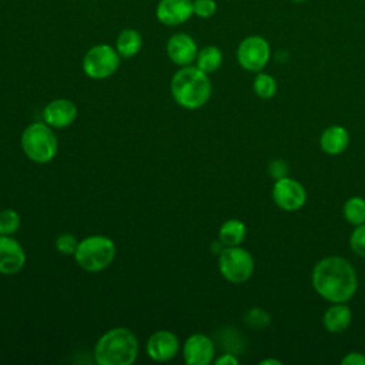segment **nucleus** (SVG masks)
<instances>
[{
    "label": "nucleus",
    "mask_w": 365,
    "mask_h": 365,
    "mask_svg": "<svg viewBox=\"0 0 365 365\" xmlns=\"http://www.w3.org/2000/svg\"><path fill=\"white\" fill-rule=\"evenodd\" d=\"M351 250L361 258H365V222L356 225L349 237Z\"/></svg>",
    "instance_id": "obj_26"
},
{
    "label": "nucleus",
    "mask_w": 365,
    "mask_h": 365,
    "mask_svg": "<svg viewBox=\"0 0 365 365\" xmlns=\"http://www.w3.org/2000/svg\"><path fill=\"white\" fill-rule=\"evenodd\" d=\"M194 16L200 19H211L217 13L215 0H192Z\"/></svg>",
    "instance_id": "obj_27"
},
{
    "label": "nucleus",
    "mask_w": 365,
    "mask_h": 365,
    "mask_svg": "<svg viewBox=\"0 0 365 365\" xmlns=\"http://www.w3.org/2000/svg\"><path fill=\"white\" fill-rule=\"evenodd\" d=\"M138 355V339L125 327L106 331L94 346V358L100 365H131Z\"/></svg>",
    "instance_id": "obj_3"
},
{
    "label": "nucleus",
    "mask_w": 365,
    "mask_h": 365,
    "mask_svg": "<svg viewBox=\"0 0 365 365\" xmlns=\"http://www.w3.org/2000/svg\"><path fill=\"white\" fill-rule=\"evenodd\" d=\"M180 349L178 336L167 329L155 331L150 335L145 344L147 355L157 362H167L173 359Z\"/></svg>",
    "instance_id": "obj_13"
},
{
    "label": "nucleus",
    "mask_w": 365,
    "mask_h": 365,
    "mask_svg": "<svg viewBox=\"0 0 365 365\" xmlns=\"http://www.w3.org/2000/svg\"><path fill=\"white\" fill-rule=\"evenodd\" d=\"M165 53L175 66H191L198 54V46L192 36L180 31L170 36L165 43Z\"/></svg>",
    "instance_id": "obj_10"
},
{
    "label": "nucleus",
    "mask_w": 365,
    "mask_h": 365,
    "mask_svg": "<svg viewBox=\"0 0 365 365\" xmlns=\"http://www.w3.org/2000/svg\"><path fill=\"white\" fill-rule=\"evenodd\" d=\"M114 47H115L117 53L120 54V57L131 58V57L137 56L140 53V50L143 48V36L135 29H131V27L123 29L117 34Z\"/></svg>",
    "instance_id": "obj_18"
},
{
    "label": "nucleus",
    "mask_w": 365,
    "mask_h": 365,
    "mask_svg": "<svg viewBox=\"0 0 365 365\" xmlns=\"http://www.w3.org/2000/svg\"><path fill=\"white\" fill-rule=\"evenodd\" d=\"M272 200L284 211H297L307 202V190L298 180L287 175L275 180Z\"/></svg>",
    "instance_id": "obj_9"
},
{
    "label": "nucleus",
    "mask_w": 365,
    "mask_h": 365,
    "mask_svg": "<svg viewBox=\"0 0 365 365\" xmlns=\"http://www.w3.org/2000/svg\"><path fill=\"white\" fill-rule=\"evenodd\" d=\"M244 322L250 328L261 329V328H265L269 324V314L267 311L255 307V308H251L245 312Z\"/></svg>",
    "instance_id": "obj_24"
},
{
    "label": "nucleus",
    "mask_w": 365,
    "mask_h": 365,
    "mask_svg": "<svg viewBox=\"0 0 365 365\" xmlns=\"http://www.w3.org/2000/svg\"><path fill=\"white\" fill-rule=\"evenodd\" d=\"M115 244L106 235H88L78 241L74 259L87 272H100L111 265L115 258Z\"/></svg>",
    "instance_id": "obj_5"
},
{
    "label": "nucleus",
    "mask_w": 365,
    "mask_h": 365,
    "mask_svg": "<svg viewBox=\"0 0 365 365\" xmlns=\"http://www.w3.org/2000/svg\"><path fill=\"white\" fill-rule=\"evenodd\" d=\"M259 364L261 365H268V364H271V365H281V361L274 359V358H268V359H262Z\"/></svg>",
    "instance_id": "obj_31"
},
{
    "label": "nucleus",
    "mask_w": 365,
    "mask_h": 365,
    "mask_svg": "<svg viewBox=\"0 0 365 365\" xmlns=\"http://www.w3.org/2000/svg\"><path fill=\"white\" fill-rule=\"evenodd\" d=\"M26 252L11 235H0V274L14 275L24 268Z\"/></svg>",
    "instance_id": "obj_14"
},
{
    "label": "nucleus",
    "mask_w": 365,
    "mask_h": 365,
    "mask_svg": "<svg viewBox=\"0 0 365 365\" xmlns=\"http://www.w3.org/2000/svg\"><path fill=\"white\" fill-rule=\"evenodd\" d=\"M245 235H247V227L242 221L237 218L224 221L218 230V241L224 247L241 245V242L245 240Z\"/></svg>",
    "instance_id": "obj_19"
},
{
    "label": "nucleus",
    "mask_w": 365,
    "mask_h": 365,
    "mask_svg": "<svg viewBox=\"0 0 365 365\" xmlns=\"http://www.w3.org/2000/svg\"><path fill=\"white\" fill-rule=\"evenodd\" d=\"M252 90L262 100L272 98L277 93V81L271 74L258 71L252 81Z\"/></svg>",
    "instance_id": "obj_22"
},
{
    "label": "nucleus",
    "mask_w": 365,
    "mask_h": 365,
    "mask_svg": "<svg viewBox=\"0 0 365 365\" xmlns=\"http://www.w3.org/2000/svg\"><path fill=\"white\" fill-rule=\"evenodd\" d=\"M255 262L252 255L242 247H224L218 254L220 274L232 284H242L254 274Z\"/></svg>",
    "instance_id": "obj_6"
},
{
    "label": "nucleus",
    "mask_w": 365,
    "mask_h": 365,
    "mask_svg": "<svg viewBox=\"0 0 365 365\" xmlns=\"http://www.w3.org/2000/svg\"><path fill=\"white\" fill-rule=\"evenodd\" d=\"M214 364L215 365H237L238 359H237V356L234 354L225 352L221 356H218L217 359H214Z\"/></svg>",
    "instance_id": "obj_30"
},
{
    "label": "nucleus",
    "mask_w": 365,
    "mask_h": 365,
    "mask_svg": "<svg viewBox=\"0 0 365 365\" xmlns=\"http://www.w3.org/2000/svg\"><path fill=\"white\" fill-rule=\"evenodd\" d=\"M222 60H224L222 51L217 46L210 44L198 50V54L194 63L201 71L211 74V73H215L222 66Z\"/></svg>",
    "instance_id": "obj_20"
},
{
    "label": "nucleus",
    "mask_w": 365,
    "mask_h": 365,
    "mask_svg": "<svg viewBox=\"0 0 365 365\" xmlns=\"http://www.w3.org/2000/svg\"><path fill=\"white\" fill-rule=\"evenodd\" d=\"M269 57V43L258 34L247 36L237 47V61L247 71H262V68L268 64Z\"/></svg>",
    "instance_id": "obj_8"
},
{
    "label": "nucleus",
    "mask_w": 365,
    "mask_h": 365,
    "mask_svg": "<svg viewBox=\"0 0 365 365\" xmlns=\"http://www.w3.org/2000/svg\"><path fill=\"white\" fill-rule=\"evenodd\" d=\"M342 214L346 222L356 227L365 222V198L354 195L348 198L342 207Z\"/></svg>",
    "instance_id": "obj_21"
},
{
    "label": "nucleus",
    "mask_w": 365,
    "mask_h": 365,
    "mask_svg": "<svg viewBox=\"0 0 365 365\" xmlns=\"http://www.w3.org/2000/svg\"><path fill=\"white\" fill-rule=\"evenodd\" d=\"M342 365H365V355L361 352H349L341 359Z\"/></svg>",
    "instance_id": "obj_29"
},
{
    "label": "nucleus",
    "mask_w": 365,
    "mask_h": 365,
    "mask_svg": "<svg viewBox=\"0 0 365 365\" xmlns=\"http://www.w3.org/2000/svg\"><path fill=\"white\" fill-rule=\"evenodd\" d=\"M192 16V0H158L155 6V19L163 26H181Z\"/></svg>",
    "instance_id": "obj_12"
},
{
    "label": "nucleus",
    "mask_w": 365,
    "mask_h": 365,
    "mask_svg": "<svg viewBox=\"0 0 365 365\" xmlns=\"http://www.w3.org/2000/svg\"><path fill=\"white\" fill-rule=\"evenodd\" d=\"M352 322V311L346 302H332V305L324 312V328L331 334L344 332Z\"/></svg>",
    "instance_id": "obj_17"
},
{
    "label": "nucleus",
    "mask_w": 365,
    "mask_h": 365,
    "mask_svg": "<svg viewBox=\"0 0 365 365\" xmlns=\"http://www.w3.org/2000/svg\"><path fill=\"white\" fill-rule=\"evenodd\" d=\"M311 282L315 292L328 302H348L358 289L354 265L339 255L319 259L312 268Z\"/></svg>",
    "instance_id": "obj_1"
},
{
    "label": "nucleus",
    "mask_w": 365,
    "mask_h": 365,
    "mask_svg": "<svg viewBox=\"0 0 365 365\" xmlns=\"http://www.w3.org/2000/svg\"><path fill=\"white\" fill-rule=\"evenodd\" d=\"M77 118V107L68 98H56L43 108V120L53 128H66Z\"/></svg>",
    "instance_id": "obj_15"
},
{
    "label": "nucleus",
    "mask_w": 365,
    "mask_h": 365,
    "mask_svg": "<svg viewBox=\"0 0 365 365\" xmlns=\"http://www.w3.org/2000/svg\"><path fill=\"white\" fill-rule=\"evenodd\" d=\"M349 145V133L345 127L334 124L327 127L319 137V147L328 155L342 154Z\"/></svg>",
    "instance_id": "obj_16"
},
{
    "label": "nucleus",
    "mask_w": 365,
    "mask_h": 365,
    "mask_svg": "<svg viewBox=\"0 0 365 365\" xmlns=\"http://www.w3.org/2000/svg\"><path fill=\"white\" fill-rule=\"evenodd\" d=\"M292 1H295V3H302V1H305V0H292Z\"/></svg>",
    "instance_id": "obj_32"
},
{
    "label": "nucleus",
    "mask_w": 365,
    "mask_h": 365,
    "mask_svg": "<svg viewBox=\"0 0 365 365\" xmlns=\"http://www.w3.org/2000/svg\"><path fill=\"white\" fill-rule=\"evenodd\" d=\"M174 101L185 110H197L205 106L212 93L208 74L197 66H184L174 73L170 83Z\"/></svg>",
    "instance_id": "obj_2"
},
{
    "label": "nucleus",
    "mask_w": 365,
    "mask_h": 365,
    "mask_svg": "<svg viewBox=\"0 0 365 365\" xmlns=\"http://www.w3.org/2000/svg\"><path fill=\"white\" fill-rule=\"evenodd\" d=\"M287 171H288V165L285 161L277 158V160H272L269 164H268V174L275 178V180H279L282 177H287Z\"/></svg>",
    "instance_id": "obj_28"
},
{
    "label": "nucleus",
    "mask_w": 365,
    "mask_h": 365,
    "mask_svg": "<svg viewBox=\"0 0 365 365\" xmlns=\"http://www.w3.org/2000/svg\"><path fill=\"white\" fill-rule=\"evenodd\" d=\"M56 250L63 254V255H74L76 250H77V245H78V240L76 238V235L70 234V232H64V234H60L57 238H56Z\"/></svg>",
    "instance_id": "obj_25"
},
{
    "label": "nucleus",
    "mask_w": 365,
    "mask_h": 365,
    "mask_svg": "<svg viewBox=\"0 0 365 365\" xmlns=\"http://www.w3.org/2000/svg\"><path fill=\"white\" fill-rule=\"evenodd\" d=\"M120 58L115 47L100 43L86 51L81 60V67L87 77L93 80H104L118 70Z\"/></svg>",
    "instance_id": "obj_7"
},
{
    "label": "nucleus",
    "mask_w": 365,
    "mask_h": 365,
    "mask_svg": "<svg viewBox=\"0 0 365 365\" xmlns=\"http://www.w3.org/2000/svg\"><path fill=\"white\" fill-rule=\"evenodd\" d=\"M20 144L26 157L37 164L50 163L58 150V141L53 127L44 121L29 124L21 133Z\"/></svg>",
    "instance_id": "obj_4"
},
{
    "label": "nucleus",
    "mask_w": 365,
    "mask_h": 365,
    "mask_svg": "<svg viewBox=\"0 0 365 365\" xmlns=\"http://www.w3.org/2000/svg\"><path fill=\"white\" fill-rule=\"evenodd\" d=\"M215 345L205 334L190 335L182 345V358L187 365H208L214 361Z\"/></svg>",
    "instance_id": "obj_11"
},
{
    "label": "nucleus",
    "mask_w": 365,
    "mask_h": 365,
    "mask_svg": "<svg viewBox=\"0 0 365 365\" xmlns=\"http://www.w3.org/2000/svg\"><path fill=\"white\" fill-rule=\"evenodd\" d=\"M20 228V215L11 208L0 211V235H13Z\"/></svg>",
    "instance_id": "obj_23"
}]
</instances>
